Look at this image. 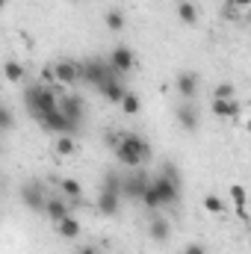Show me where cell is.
Instances as JSON below:
<instances>
[{"mask_svg": "<svg viewBox=\"0 0 251 254\" xmlns=\"http://www.w3.org/2000/svg\"><path fill=\"white\" fill-rule=\"evenodd\" d=\"M101 190L122 195V175H116V172H107V175H104V184H101Z\"/></svg>", "mask_w": 251, "mask_h": 254, "instance_id": "obj_25", "label": "cell"}, {"mask_svg": "<svg viewBox=\"0 0 251 254\" xmlns=\"http://www.w3.org/2000/svg\"><path fill=\"white\" fill-rule=\"evenodd\" d=\"M98 92H101V95H104V98H107L110 104H119V101L125 98L127 89L122 86V77H119V74H113V77H107V80H104V83L98 86Z\"/></svg>", "mask_w": 251, "mask_h": 254, "instance_id": "obj_15", "label": "cell"}, {"mask_svg": "<svg viewBox=\"0 0 251 254\" xmlns=\"http://www.w3.org/2000/svg\"><path fill=\"white\" fill-rule=\"evenodd\" d=\"M210 113L216 116V119H237L240 113H243V104L237 101V98H213V104H210Z\"/></svg>", "mask_w": 251, "mask_h": 254, "instance_id": "obj_11", "label": "cell"}, {"mask_svg": "<svg viewBox=\"0 0 251 254\" xmlns=\"http://www.w3.org/2000/svg\"><path fill=\"white\" fill-rule=\"evenodd\" d=\"M175 89H178V95H181L184 101H192V98L198 95V89H201L198 71H181V74L175 77Z\"/></svg>", "mask_w": 251, "mask_h": 254, "instance_id": "obj_9", "label": "cell"}, {"mask_svg": "<svg viewBox=\"0 0 251 254\" xmlns=\"http://www.w3.org/2000/svg\"><path fill=\"white\" fill-rule=\"evenodd\" d=\"M68 213H71V204L65 201L63 195H48V201H45V216H48L54 225H57L60 219H65Z\"/></svg>", "mask_w": 251, "mask_h": 254, "instance_id": "obj_13", "label": "cell"}, {"mask_svg": "<svg viewBox=\"0 0 251 254\" xmlns=\"http://www.w3.org/2000/svg\"><path fill=\"white\" fill-rule=\"evenodd\" d=\"M107 65H110L119 77L130 74V71L136 68V54H133V48H127V45L113 48V51H110V60H107Z\"/></svg>", "mask_w": 251, "mask_h": 254, "instance_id": "obj_5", "label": "cell"}, {"mask_svg": "<svg viewBox=\"0 0 251 254\" xmlns=\"http://www.w3.org/2000/svg\"><path fill=\"white\" fill-rule=\"evenodd\" d=\"M39 125L45 127V130H51V133H57V136H65V133H74V130H77V127L71 125L60 110H57V113H51V116H45Z\"/></svg>", "mask_w": 251, "mask_h": 254, "instance_id": "obj_14", "label": "cell"}, {"mask_svg": "<svg viewBox=\"0 0 251 254\" xmlns=\"http://www.w3.org/2000/svg\"><path fill=\"white\" fill-rule=\"evenodd\" d=\"M175 12H178V21L181 24H187V27H195L198 24V6L192 0H178Z\"/></svg>", "mask_w": 251, "mask_h": 254, "instance_id": "obj_19", "label": "cell"}, {"mask_svg": "<svg viewBox=\"0 0 251 254\" xmlns=\"http://www.w3.org/2000/svg\"><path fill=\"white\" fill-rule=\"evenodd\" d=\"M119 104H122V113H125V116H136V113L142 110V98H139L136 92H125V98H122Z\"/></svg>", "mask_w": 251, "mask_h": 254, "instance_id": "obj_23", "label": "cell"}, {"mask_svg": "<svg viewBox=\"0 0 251 254\" xmlns=\"http://www.w3.org/2000/svg\"><path fill=\"white\" fill-rule=\"evenodd\" d=\"M54 151H57L60 157H74V154H77V142H74V136H71V133L57 136V145H54Z\"/></svg>", "mask_w": 251, "mask_h": 254, "instance_id": "obj_22", "label": "cell"}, {"mask_svg": "<svg viewBox=\"0 0 251 254\" xmlns=\"http://www.w3.org/2000/svg\"><path fill=\"white\" fill-rule=\"evenodd\" d=\"M0 151H3V145H0Z\"/></svg>", "mask_w": 251, "mask_h": 254, "instance_id": "obj_37", "label": "cell"}, {"mask_svg": "<svg viewBox=\"0 0 251 254\" xmlns=\"http://www.w3.org/2000/svg\"><path fill=\"white\" fill-rule=\"evenodd\" d=\"M71 3H83V0H71Z\"/></svg>", "mask_w": 251, "mask_h": 254, "instance_id": "obj_36", "label": "cell"}, {"mask_svg": "<svg viewBox=\"0 0 251 254\" xmlns=\"http://www.w3.org/2000/svg\"><path fill=\"white\" fill-rule=\"evenodd\" d=\"M213 98H237V89H234V83H219V86L213 89Z\"/></svg>", "mask_w": 251, "mask_h": 254, "instance_id": "obj_28", "label": "cell"}, {"mask_svg": "<svg viewBox=\"0 0 251 254\" xmlns=\"http://www.w3.org/2000/svg\"><path fill=\"white\" fill-rule=\"evenodd\" d=\"M3 6H6V0H0V9H3Z\"/></svg>", "mask_w": 251, "mask_h": 254, "instance_id": "obj_35", "label": "cell"}, {"mask_svg": "<svg viewBox=\"0 0 251 254\" xmlns=\"http://www.w3.org/2000/svg\"><path fill=\"white\" fill-rule=\"evenodd\" d=\"M95 210L101 213V216H116L119 210H122V195H116V192H98V198H95Z\"/></svg>", "mask_w": 251, "mask_h": 254, "instance_id": "obj_12", "label": "cell"}, {"mask_svg": "<svg viewBox=\"0 0 251 254\" xmlns=\"http://www.w3.org/2000/svg\"><path fill=\"white\" fill-rule=\"evenodd\" d=\"M42 80H45V86H54V83H57V80H54V68H51V65H45V68H42Z\"/></svg>", "mask_w": 251, "mask_h": 254, "instance_id": "obj_31", "label": "cell"}, {"mask_svg": "<svg viewBox=\"0 0 251 254\" xmlns=\"http://www.w3.org/2000/svg\"><path fill=\"white\" fill-rule=\"evenodd\" d=\"M54 228H57V234H60V237H63V240H77V237H80V231H83V228H80V222H77V216H74V213H68V216H65V219H60V222H57V225H54Z\"/></svg>", "mask_w": 251, "mask_h": 254, "instance_id": "obj_18", "label": "cell"}, {"mask_svg": "<svg viewBox=\"0 0 251 254\" xmlns=\"http://www.w3.org/2000/svg\"><path fill=\"white\" fill-rule=\"evenodd\" d=\"M77 254H98V249H92V246H80Z\"/></svg>", "mask_w": 251, "mask_h": 254, "instance_id": "obj_34", "label": "cell"}, {"mask_svg": "<svg viewBox=\"0 0 251 254\" xmlns=\"http://www.w3.org/2000/svg\"><path fill=\"white\" fill-rule=\"evenodd\" d=\"M148 237H151L154 243H166V240L172 237V225H169V219L154 216V219L148 222Z\"/></svg>", "mask_w": 251, "mask_h": 254, "instance_id": "obj_17", "label": "cell"}, {"mask_svg": "<svg viewBox=\"0 0 251 254\" xmlns=\"http://www.w3.org/2000/svg\"><path fill=\"white\" fill-rule=\"evenodd\" d=\"M45 201H48V195H45V187H42L39 181H27V184L21 187V204H24L27 210L45 213Z\"/></svg>", "mask_w": 251, "mask_h": 254, "instance_id": "obj_6", "label": "cell"}, {"mask_svg": "<svg viewBox=\"0 0 251 254\" xmlns=\"http://www.w3.org/2000/svg\"><path fill=\"white\" fill-rule=\"evenodd\" d=\"M228 195H231V204H234V207L249 201V192H246V187H243V184H231V192H228Z\"/></svg>", "mask_w": 251, "mask_h": 254, "instance_id": "obj_27", "label": "cell"}, {"mask_svg": "<svg viewBox=\"0 0 251 254\" xmlns=\"http://www.w3.org/2000/svg\"><path fill=\"white\" fill-rule=\"evenodd\" d=\"M60 195H63L65 201H74V198L83 195V187H80L77 181H71V178H63V181H60Z\"/></svg>", "mask_w": 251, "mask_h": 254, "instance_id": "obj_24", "label": "cell"}, {"mask_svg": "<svg viewBox=\"0 0 251 254\" xmlns=\"http://www.w3.org/2000/svg\"><path fill=\"white\" fill-rule=\"evenodd\" d=\"M12 125H15V119H12L9 107H3V104H0V130H12Z\"/></svg>", "mask_w": 251, "mask_h": 254, "instance_id": "obj_29", "label": "cell"}, {"mask_svg": "<svg viewBox=\"0 0 251 254\" xmlns=\"http://www.w3.org/2000/svg\"><path fill=\"white\" fill-rule=\"evenodd\" d=\"M104 24H107V30H110V33H122V30H125V24H127V18H125V12H122V9H110V12L104 15Z\"/></svg>", "mask_w": 251, "mask_h": 254, "instance_id": "obj_21", "label": "cell"}, {"mask_svg": "<svg viewBox=\"0 0 251 254\" xmlns=\"http://www.w3.org/2000/svg\"><path fill=\"white\" fill-rule=\"evenodd\" d=\"M80 65V83H89V86H101L107 77H113L116 71L107 65V60H86V63H77Z\"/></svg>", "mask_w": 251, "mask_h": 254, "instance_id": "obj_4", "label": "cell"}, {"mask_svg": "<svg viewBox=\"0 0 251 254\" xmlns=\"http://www.w3.org/2000/svg\"><path fill=\"white\" fill-rule=\"evenodd\" d=\"M225 6H231V9H237V12H243V9H249L251 0H225Z\"/></svg>", "mask_w": 251, "mask_h": 254, "instance_id": "obj_30", "label": "cell"}, {"mask_svg": "<svg viewBox=\"0 0 251 254\" xmlns=\"http://www.w3.org/2000/svg\"><path fill=\"white\" fill-rule=\"evenodd\" d=\"M178 198H181V175H178V169H175L172 163H166L163 172L148 181V190L142 192L139 201H142L148 210H160V207L178 204Z\"/></svg>", "mask_w": 251, "mask_h": 254, "instance_id": "obj_1", "label": "cell"}, {"mask_svg": "<svg viewBox=\"0 0 251 254\" xmlns=\"http://www.w3.org/2000/svg\"><path fill=\"white\" fill-rule=\"evenodd\" d=\"M148 172H142V169H130V175L122 178V198H133V201H139L142 198V192L148 190Z\"/></svg>", "mask_w": 251, "mask_h": 254, "instance_id": "obj_7", "label": "cell"}, {"mask_svg": "<svg viewBox=\"0 0 251 254\" xmlns=\"http://www.w3.org/2000/svg\"><path fill=\"white\" fill-rule=\"evenodd\" d=\"M3 77H6L9 83H24V80H27V68L21 63H15V60H6V63H3Z\"/></svg>", "mask_w": 251, "mask_h": 254, "instance_id": "obj_20", "label": "cell"}, {"mask_svg": "<svg viewBox=\"0 0 251 254\" xmlns=\"http://www.w3.org/2000/svg\"><path fill=\"white\" fill-rule=\"evenodd\" d=\"M184 254H207V252H204V246H198V243H189Z\"/></svg>", "mask_w": 251, "mask_h": 254, "instance_id": "obj_32", "label": "cell"}, {"mask_svg": "<svg viewBox=\"0 0 251 254\" xmlns=\"http://www.w3.org/2000/svg\"><path fill=\"white\" fill-rule=\"evenodd\" d=\"M175 116H178V125L184 127V130H189V133L198 130V107H195V104H189V101L187 104H181Z\"/></svg>", "mask_w": 251, "mask_h": 254, "instance_id": "obj_16", "label": "cell"}, {"mask_svg": "<svg viewBox=\"0 0 251 254\" xmlns=\"http://www.w3.org/2000/svg\"><path fill=\"white\" fill-rule=\"evenodd\" d=\"M204 210L207 213H213V216H219V213H225V201L219 198V195H204Z\"/></svg>", "mask_w": 251, "mask_h": 254, "instance_id": "obj_26", "label": "cell"}, {"mask_svg": "<svg viewBox=\"0 0 251 254\" xmlns=\"http://www.w3.org/2000/svg\"><path fill=\"white\" fill-rule=\"evenodd\" d=\"M57 110H60V113H63V116H65V119H68L74 127L86 119V104H83V98H77V95H63Z\"/></svg>", "mask_w": 251, "mask_h": 254, "instance_id": "obj_8", "label": "cell"}, {"mask_svg": "<svg viewBox=\"0 0 251 254\" xmlns=\"http://www.w3.org/2000/svg\"><path fill=\"white\" fill-rule=\"evenodd\" d=\"M237 216H240L243 222H249V210H246V204H237Z\"/></svg>", "mask_w": 251, "mask_h": 254, "instance_id": "obj_33", "label": "cell"}, {"mask_svg": "<svg viewBox=\"0 0 251 254\" xmlns=\"http://www.w3.org/2000/svg\"><path fill=\"white\" fill-rule=\"evenodd\" d=\"M24 104H27L30 116H33L36 122H42L45 116L57 113V107H60V95L54 92V86H45V83H33V86L24 92Z\"/></svg>", "mask_w": 251, "mask_h": 254, "instance_id": "obj_3", "label": "cell"}, {"mask_svg": "<svg viewBox=\"0 0 251 254\" xmlns=\"http://www.w3.org/2000/svg\"><path fill=\"white\" fill-rule=\"evenodd\" d=\"M51 68H54V80H57V83H63V86L80 83V65L77 63H71V60H57Z\"/></svg>", "mask_w": 251, "mask_h": 254, "instance_id": "obj_10", "label": "cell"}, {"mask_svg": "<svg viewBox=\"0 0 251 254\" xmlns=\"http://www.w3.org/2000/svg\"><path fill=\"white\" fill-rule=\"evenodd\" d=\"M110 145H113V151H116V160L127 166V169H142V163L151 157V145H148V139L145 136H139V133H113L110 136Z\"/></svg>", "mask_w": 251, "mask_h": 254, "instance_id": "obj_2", "label": "cell"}]
</instances>
